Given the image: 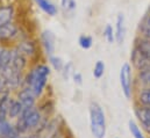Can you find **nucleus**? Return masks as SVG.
Wrapping results in <instances>:
<instances>
[{"label": "nucleus", "mask_w": 150, "mask_h": 138, "mask_svg": "<svg viewBox=\"0 0 150 138\" xmlns=\"http://www.w3.org/2000/svg\"><path fill=\"white\" fill-rule=\"evenodd\" d=\"M50 74V68L45 64H40L38 66H35L34 69H32L28 74L25 78V82L28 85V87L32 88L34 95L38 98L42 94L47 81H48V77Z\"/></svg>", "instance_id": "nucleus-1"}, {"label": "nucleus", "mask_w": 150, "mask_h": 138, "mask_svg": "<svg viewBox=\"0 0 150 138\" xmlns=\"http://www.w3.org/2000/svg\"><path fill=\"white\" fill-rule=\"evenodd\" d=\"M90 128L94 138H105L106 136V118L101 106L97 102L90 104Z\"/></svg>", "instance_id": "nucleus-2"}, {"label": "nucleus", "mask_w": 150, "mask_h": 138, "mask_svg": "<svg viewBox=\"0 0 150 138\" xmlns=\"http://www.w3.org/2000/svg\"><path fill=\"white\" fill-rule=\"evenodd\" d=\"M120 85L122 92L127 99L132 96V68L128 63H125L120 69Z\"/></svg>", "instance_id": "nucleus-3"}, {"label": "nucleus", "mask_w": 150, "mask_h": 138, "mask_svg": "<svg viewBox=\"0 0 150 138\" xmlns=\"http://www.w3.org/2000/svg\"><path fill=\"white\" fill-rule=\"evenodd\" d=\"M132 63L133 65L139 70L140 72L142 71H148L150 70V58L147 57L137 46L134 48L133 52H132Z\"/></svg>", "instance_id": "nucleus-4"}, {"label": "nucleus", "mask_w": 150, "mask_h": 138, "mask_svg": "<svg viewBox=\"0 0 150 138\" xmlns=\"http://www.w3.org/2000/svg\"><path fill=\"white\" fill-rule=\"evenodd\" d=\"M19 36V28L14 22H9L0 26V43L9 42Z\"/></svg>", "instance_id": "nucleus-5"}, {"label": "nucleus", "mask_w": 150, "mask_h": 138, "mask_svg": "<svg viewBox=\"0 0 150 138\" xmlns=\"http://www.w3.org/2000/svg\"><path fill=\"white\" fill-rule=\"evenodd\" d=\"M40 39L42 43V46L48 56L54 55L55 52V35L51 30H43L40 35Z\"/></svg>", "instance_id": "nucleus-6"}, {"label": "nucleus", "mask_w": 150, "mask_h": 138, "mask_svg": "<svg viewBox=\"0 0 150 138\" xmlns=\"http://www.w3.org/2000/svg\"><path fill=\"white\" fill-rule=\"evenodd\" d=\"M15 15V8L12 4L0 5V26L13 22Z\"/></svg>", "instance_id": "nucleus-7"}, {"label": "nucleus", "mask_w": 150, "mask_h": 138, "mask_svg": "<svg viewBox=\"0 0 150 138\" xmlns=\"http://www.w3.org/2000/svg\"><path fill=\"white\" fill-rule=\"evenodd\" d=\"M126 37V22H125V15L122 13H119L116 16L115 22V41L117 44L123 43Z\"/></svg>", "instance_id": "nucleus-8"}, {"label": "nucleus", "mask_w": 150, "mask_h": 138, "mask_svg": "<svg viewBox=\"0 0 150 138\" xmlns=\"http://www.w3.org/2000/svg\"><path fill=\"white\" fill-rule=\"evenodd\" d=\"M15 49H16L21 55H23L25 57H32V56H34L35 52H36V45H35L34 41H29V39H27V41H21V42L16 45Z\"/></svg>", "instance_id": "nucleus-9"}, {"label": "nucleus", "mask_w": 150, "mask_h": 138, "mask_svg": "<svg viewBox=\"0 0 150 138\" xmlns=\"http://www.w3.org/2000/svg\"><path fill=\"white\" fill-rule=\"evenodd\" d=\"M35 95L32 91L30 87L28 88H23L22 91L19 92V95H18V100L22 104L23 108L26 107H34V102H35Z\"/></svg>", "instance_id": "nucleus-10"}, {"label": "nucleus", "mask_w": 150, "mask_h": 138, "mask_svg": "<svg viewBox=\"0 0 150 138\" xmlns=\"http://www.w3.org/2000/svg\"><path fill=\"white\" fill-rule=\"evenodd\" d=\"M38 8L49 16H55L58 13V7L50 0H34Z\"/></svg>", "instance_id": "nucleus-11"}, {"label": "nucleus", "mask_w": 150, "mask_h": 138, "mask_svg": "<svg viewBox=\"0 0 150 138\" xmlns=\"http://www.w3.org/2000/svg\"><path fill=\"white\" fill-rule=\"evenodd\" d=\"M27 57H25L23 55H21L16 49H14V55H13V59H12V63L9 64L13 69L15 70L16 72L21 73L23 69L26 68L27 65Z\"/></svg>", "instance_id": "nucleus-12"}, {"label": "nucleus", "mask_w": 150, "mask_h": 138, "mask_svg": "<svg viewBox=\"0 0 150 138\" xmlns=\"http://www.w3.org/2000/svg\"><path fill=\"white\" fill-rule=\"evenodd\" d=\"M13 55H14V49H8V48H0V66L6 68L12 63L13 59Z\"/></svg>", "instance_id": "nucleus-13"}, {"label": "nucleus", "mask_w": 150, "mask_h": 138, "mask_svg": "<svg viewBox=\"0 0 150 138\" xmlns=\"http://www.w3.org/2000/svg\"><path fill=\"white\" fill-rule=\"evenodd\" d=\"M137 118L141 121L143 125H149L150 124V107H143V108H137L135 110Z\"/></svg>", "instance_id": "nucleus-14"}, {"label": "nucleus", "mask_w": 150, "mask_h": 138, "mask_svg": "<svg viewBox=\"0 0 150 138\" xmlns=\"http://www.w3.org/2000/svg\"><path fill=\"white\" fill-rule=\"evenodd\" d=\"M22 110H23V106L19 100L18 101H13V104H11V107H9V109L7 111V115L11 118H18L22 114Z\"/></svg>", "instance_id": "nucleus-15"}, {"label": "nucleus", "mask_w": 150, "mask_h": 138, "mask_svg": "<svg viewBox=\"0 0 150 138\" xmlns=\"http://www.w3.org/2000/svg\"><path fill=\"white\" fill-rule=\"evenodd\" d=\"M135 46H137L147 57L150 58V38H148V37L140 38Z\"/></svg>", "instance_id": "nucleus-16"}, {"label": "nucleus", "mask_w": 150, "mask_h": 138, "mask_svg": "<svg viewBox=\"0 0 150 138\" xmlns=\"http://www.w3.org/2000/svg\"><path fill=\"white\" fill-rule=\"evenodd\" d=\"M78 44L81 49L84 50H87L92 46L93 44V38L90 36V35H80L79 38H78Z\"/></svg>", "instance_id": "nucleus-17"}, {"label": "nucleus", "mask_w": 150, "mask_h": 138, "mask_svg": "<svg viewBox=\"0 0 150 138\" xmlns=\"http://www.w3.org/2000/svg\"><path fill=\"white\" fill-rule=\"evenodd\" d=\"M49 62H50L51 66L56 70V71L62 72V70L64 68V62H63V59L61 57L55 56V55H51V56H49Z\"/></svg>", "instance_id": "nucleus-18"}, {"label": "nucleus", "mask_w": 150, "mask_h": 138, "mask_svg": "<svg viewBox=\"0 0 150 138\" xmlns=\"http://www.w3.org/2000/svg\"><path fill=\"white\" fill-rule=\"evenodd\" d=\"M128 127H129V131H130V134H132V136L134 138H146L143 136V134L141 132V130H140V128L137 127V124L134 122V121H129L128 122Z\"/></svg>", "instance_id": "nucleus-19"}, {"label": "nucleus", "mask_w": 150, "mask_h": 138, "mask_svg": "<svg viewBox=\"0 0 150 138\" xmlns=\"http://www.w3.org/2000/svg\"><path fill=\"white\" fill-rule=\"evenodd\" d=\"M104 37L110 44L115 42V30L113 29L111 25H106V27L104 28Z\"/></svg>", "instance_id": "nucleus-20"}, {"label": "nucleus", "mask_w": 150, "mask_h": 138, "mask_svg": "<svg viewBox=\"0 0 150 138\" xmlns=\"http://www.w3.org/2000/svg\"><path fill=\"white\" fill-rule=\"evenodd\" d=\"M105 73V63L103 61H98L93 68V75L97 79H100Z\"/></svg>", "instance_id": "nucleus-21"}, {"label": "nucleus", "mask_w": 150, "mask_h": 138, "mask_svg": "<svg viewBox=\"0 0 150 138\" xmlns=\"http://www.w3.org/2000/svg\"><path fill=\"white\" fill-rule=\"evenodd\" d=\"M13 128H14V127H13L7 120L0 122V136H7V135L12 131Z\"/></svg>", "instance_id": "nucleus-22"}, {"label": "nucleus", "mask_w": 150, "mask_h": 138, "mask_svg": "<svg viewBox=\"0 0 150 138\" xmlns=\"http://www.w3.org/2000/svg\"><path fill=\"white\" fill-rule=\"evenodd\" d=\"M61 7L67 12H74L77 7L76 0H61Z\"/></svg>", "instance_id": "nucleus-23"}, {"label": "nucleus", "mask_w": 150, "mask_h": 138, "mask_svg": "<svg viewBox=\"0 0 150 138\" xmlns=\"http://www.w3.org/2000/svg\"><path fill=\"white\" fill-rule=\"evenodd\" d=\"M139 100H140V102L143 104L144 107H150V88L144 89V91L140 94Z\"/></svg>", "instance_id": "nucleus-24"}, {"label": "nucleus", "mask_w": 150, "mask_h": 138, "mask_svg": "<svg viewBox=\"0 0 150 138\" xmlns=\"http://www.w3.org/2000/svg\"><path fill=\"white\" fill-rule=\"evenodd\" d=\"M74 69H72V63H67L64 64V68L62 70V74H63V78L64 80H69L70 75L74 74Z\"/></svg>", "instance_id": "nucleus-25"}, {"label": "nucleus", "mask_w": 150, "mask_h": 138, "mask_svg": "<svg viewBox=\"0 0 150 138\" xmlns=\"http://www.w3.org/2000/svg\"><path fill=\"white\" fill-rule=\"evenodd\" d=\"M139 77H140V79H141V81H142L143 84L150 86V70L140 72V75H139Z\"/></svg>", "instance_id": "nucleus-26"}, {"label": "nucleus", "mask_w": 150, "mask_h": 138, "mask_svg": "<svg viewBox=\"0 0 150 138\" xmlns=\"http://www.w3.org/2000/svg\"><path fill=\"white\" fill-rule=\"evenodd\" d=\"M142 32L146 34V37L150 38V15L147 16L144 23L142 25Z\"/></svg>", "instance_id": "nucleus-27"}, {"label": "nucleus", "mask_w": 150, "mask_h": 138, "mask_svg": "<svg viewBox=\"0 0 150 138\" xmlns=\"http://www.w3.org/2000/svg\"><path fill=\"white\" fill-rule=\"evenodd\" d=\"M72 79H74V81H75L77 85H81V84H83V75H81V73H79V72H74Z\"/></svg>", "instance_id": "nucleus-28"}, {"label": "nucleus", "mask_w": 150, "mask_h": 138, "mask_svg": "<svg viewBox=\"0 0 150 138\" xmlns=\"http://www.w3.org/2000/svg\"><path fill=\"white\" fill-rule=\"evenodd\" d=\"M9 96V91L7 88H2L0 89V102L4 101L5 99H7Z\"/></svg>", "instance_id": "nucleus-29"}, {"label": "nucleus", "mask_w": 150, "mask_h": 138, "mask_svg": "<svg viewBox=\"0 0 150 138\" xmlns=\"http://www.w3.org/2000/svg\"><path fill=\"white\" fill-rule=\"evenodd\" d=\"M6 117H7V111H5V110L0 109V122L5 121V120H6Z\"/></svg>", "instance_id": "nucleus-30"}, {"label": "nucleus", "mask_w": 150, "mask_h": 138, "mask_svg": "<svg viewBox=\"0 0 150 138\" xmlns=\"http://www.w3.org/2000/svg\"><path fill=\"white\" fill-rule=\"evenodd\" d=\"M143 127H144V129H146L148 132H150V124L149 125H143Z\"/></svg>", "instance_id": "nucleus-31"}, {"label": "nucleus", "mask_w": 150, "mask_h": 138, "mask_svg": "<svg viewBox=\"0 0 150 138\" xmlns=\"http://www.w3.org/2000/svg\"><path fill=\"white\" fill-rule=\"evenodd\" d=\"M0 73H1V66H0Z\"/></svg>", "instance_id": "nucleus-32"}]
</instances>
